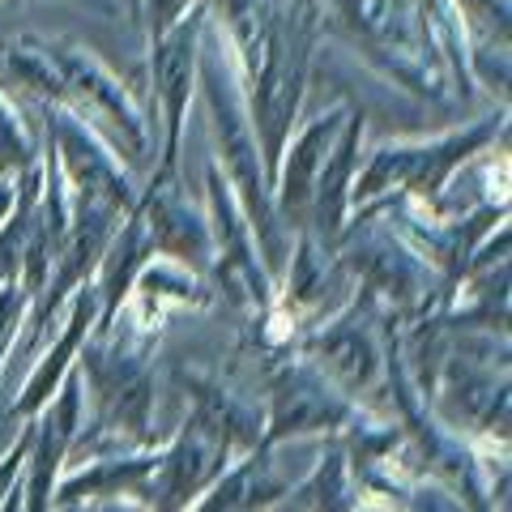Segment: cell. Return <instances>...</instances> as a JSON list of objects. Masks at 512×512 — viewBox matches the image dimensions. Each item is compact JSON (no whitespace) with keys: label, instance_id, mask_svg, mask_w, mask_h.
<instances>
[{"label":"cell","instance_id":"d6986e66","mask_svg":"<svg viewBox=\"0 0 512 512\" xmlns=\"http://www.w3.org/2000/svg\"><path fill=\"white\" fill-rule=\"evenodd\" d=\"M94 325H99V291H94V282H86V286H77V291L69 295L56 333L43 342L39 355L30 359V372H26L22 389H18V397H13V406H9L13 419H30V414H35L47 397L56 393V384L77 363V355H82V346H86Z\"/></svg>","mask_w":512,"mask_h":512},{"label":"cell","instance_id":"5b68a950","mask_svg":"<svg viewBox=\"0 0 512 512\" xmlns=\"http://www.w3.org/2000/svg\"><path fill=\"white\" fill-rule=\"evenodd\" d=\"M333 252L346 265L350 282L372 295L389 316L436 312L453 286L380 210L350 218L333 239Z\"/></svg>","mask_w":512,"mask_h":512},{"label":"cell","instance_id":"4fadbf2b","mask_svg":"<svg viewBox=\"0 0 512 512\" xmlns=\"http://www.w3.org/2000/svg\"><path fill=\"white\" fill-rule=\"evenodd\" d=\"M158 444L146 448H107L64 466L52 491V508H150L146 487L158 466Z\"/></svg>","mask_w":512,"mask_h":512},{"label":"cell","instance_id":"8fae6325","mask_svg":"<svg viewBox=\"0 0 512 512\" xmlns=\"http://www.w3.org/2000/svg\"><path fill=\"white\" fill-rule=\"evenodd\" d=\"M205 0L197 9L184 13L163 39L146 43L150 52V86H154V120L163 133L158 146V167L150 180H175L180 171V150H184V120L192 103H197V56H201V30H205Z\"/></svg>","mask_w":512,"mask_h":512},{"label":"cell","instance_id":"d4e9b609","mask_svg":"<svg viewBox=\"0 0 512 512\" xmlns=\"http://www.w3.org/2000/svg\"><path fill=\"white\" fill-rule=\"evenodd\" d=\"M0 90L9 99H30V103H69L64 94V77L56 69L52 52H47L43 35H22L0 43Z\"/></svg>","mask_w":512,"mask_h":512},{"label":"cell","instance_id":"8992f818","mask_svg":"<svg viewBox=\"0 0 512 512\" xmlns=\"http://www.w3.org/2000/svg\"><path fill=\"white\" fill-rule=\"evenodd\" d=\"M295 350L312 359L350 402L389 414V312L367 291L355 286L329 316L303 325Z\"/></svg>","mask_w":512,"mask_h":512},{"label":"cell","instance_id":"e0dca14e","mask_svg":"<svg viewBox=\"0 0 512 512\" xmlns=\"http://www.w3.org/2000/svg\"><path fill=\"white\" fill-rule=\"evenodd\" d=\"M214 303V286L205 274L197 269H188L184 261H171V256H150L146 265L137 269L133 286H128V295L120 303V312L111 320H124V325H133L137 333H150L158 338L167 325V312L175 308H197L205 312Z\"/></svg>","mask_w":512,"mask_h":512},{"label":"cell","instance_id":"603a6c76","mask_svg":"<svg viewBox=\"0 0 512 512\" xmlns=\"http://www.w3.org/2000/svg\"><path fill=\"white\" fill-rule=\"evenodd\" d=\"M359 504V483L350 470V457L338 436H325L316 444V457L308 461L291 491L282 495L278 508H299V512H355Z\"/></svg>","mask_w":512,"mask_h":512},{"label":"cell","instance_id":"9a60e30c","mask_svg":"<svg viewBox=\"0 0 512 512\" xmlns=\"http://www.w3.org/2000/svg\"><path fill=\"white\" fill-rule=\"evenodd\" d=\"M346 116H350V103H329L325 111H316L312 120L295 124L291 137H286L278 167H274V210L291 231H299L303 222H308L316 175L325 167V154L333 146V137L342 133Z\"/></svg>","mask_w":512,"mask_h":512},{"label":"cell","instance_id":"7a4b0ae2","mask_svg":"<svg viewBox=\"0 0 512 512\" xmlns=\"http://www.w3.org/2000/svg\"><path fill=\"white\" fill-rule=\"evenodd\" d=\"M154 346L158 338L137 333L124 320L94 325L77 355L86 389V419L73 440L77 457L107 453V448H146L154 436Z\"/></svg>","mask_w":512,"mask_h":512},{"label":"cell","instance_id":"30bf717a","mask_svg":"<svg viewBox=\"0 0 512 512\" xmlns=\"http://www.w3.org/2000/svg\"><path fill=\"white\" fill-rule=\"evenodd\" d=\"M43 141L52 150L56 167L64 175L73 197H90V201H103L111 210L128 214L141 197V184L133 180L124 158L111 150V141L94 128L86 116H77L69 103H43Z\"/></svg>","mask_w":512,"mask_h":512},{"label":"cell","instance_id":"83f0119b","mask_svg":"<svg viewBox=\"0 0 512 512\" xmlns=\"http://www.w3.org/2000/svg\"><path fill=\"white\" fill-rule=\"evenodd\" d=\"M30 440H35V419H22V431L5 453H0V508H9L13 491L22 483V470H26V457H30Z\"/></svg>","mask_w":512,"mask_h":512},{"label":"cell","instance_id":"484cf974","mask_svg":"<svg viewBox=\"0 0 512 512\" xmlns=\"http://www.w3.org/2000/svg\"><path fill=\"white\" fill-rule=\"evenodd\" d=\"M43 146L30 133L26 116L18 111V99L0 90V175H22L26 167L39 163Z\"/></svg>","mask_w":512,"mask_h":512},{"label":"cell","instance_id":"9c48e42d","mask_svg":"<svg viewBox=\"0 0 512 512\" xmlns=\"http://www.w3.org/2000/svg\"><path fill=\"white\" fill-rule=\"evenodd\" d=\"M205 218H210V239H214V261L205 269L214 295H222L235 312L252 316L256 308H265L269 299L278 295L274 278L256 252V235L248 227V214L239 205L235 188L227 184V175L218 171V163L210 158L205 163Z\"/></svg>","mask_w":512,"mask_h":512},{"label":"cell","instance_id":"f1b7e54d","mask_svg":"<svg viewBox=\"0 0 512 512\" xmlns=\"http://www.w3.org/2000/svg\"><path fill=\"white\" fill-rule=\"evenodd\" d=\"M201 0H137V18H141V30H146V43L163 39L175 22H184L188 9H197Z\"/></svg>","mask_w":512,"mask_h":512},{"label":"cell","instance_id":"3957f363","mask_svg":"<svg viewBox=\"0 0 512 512\" xmlns=\"http://www.w3.org/2000/svg\"><path fill=\"white\" fill-rule=\"evenodd\" d=\"M320 30L346 39L389 86L423 103H453V69L419 0H320Z\"/></svg>","mask_w":512,"mask_h":512},{"label":"cell","instance_id":"cb8c5ba5","mask_svg":"<svg viewBox=\"0 0 512 512\" xmlns=\"http://www.w3.org/2000/svg\"><path fill=\"white\" fill-rule=\"evenodd\" d=\"M154 256V244H150V231H146V218H141V210L133 205L120 222L116 231H111L107 248L99 256V269H94V291H99V325H107L111 316L120 312V303L128 295V286H133L137 269L146 265Z\"/></svg>","mask_w":512,"mask_h":512},{"label":"cell","instance_id":"2e32d148","mask_svg":"<svg viewBox=\"0 0 512 512\" xmlns=\"http://www.w3.org/2000/svg\"><path fill=\"white\" fill-rule=\"evenodd\" d=\"M137 210L146 218L150 244L158 256L184 261L188 269L205 274L214 261V239H210V218L205 205L192 201L175 180H150L137 197Z\"/></svg>","mask_w":512,"mask_h":512},{"label":"cell","instance_id":"52a82bcc","mask_svg":"<svg viewBox=\"0 0 512 512\" xmlns=\"http://www.w3.org/2000/svg\"><path fill=\"white\" fill-rule=\"evenodd\" d=\"M47 52H52L56 69L64 77V94H69V107L77 116H86L94 128H99V133L111 141V150H116L128 167L146 163L154 111L141 107L133 99V90H128L86 43L47 39Z\"/></svg>","mask_w":512,"mask_h":512},{"label":"cell","instance_id":"277c9868","mask_svg":"<svg viewBox=\"0 0 512 512\" xmlns=\"http://www.w3.org/2000/svg\"><path fill=\"white\" fill-rule=\"evenodd\" d=\"M504 133H508V107H500L495 116H478L461 128H448V133H436V137L380 141V146L363 150L355 184H350V218L380 210V205H389L397 197L431 201L457 175V167H466L478 150H487Z\"/></svg>","mask_w":512,"mask_h":512},{"label":"cell","instance_id":"ba28073f","mask_svg":"<svg viewBox=\"0 0 512 512\" xmlns=\"http://www.w3.org/2000/svg\"><path fill=\"white\" fill-rule=\"evenodd\" d=\"M265 431L261 444H291L342 436L346 423L363 410L299 350H282L265 367Z\"/></svg>","mask_w":512,"mask_h":512},{"label":"cell","instance_id":"f546056e","mask_svg":"<svg viewBox=\"0 0 512 512\" xmlns=\"http://www.w3.org/2000/svg\"><path fill=\"white\" fill-rule=\"evenodd\" d=\"M13 205H18V175H0V222L13 214Z\"/></svg>","mask_w":512,"mask_h":512},{"label":"cell","instance_id":"5bb4252c","mask_svg":"<svg viewBox=\"0 0 512 512\" xmlns=\"http://www.w3.org/2000/svg\"><path fill=\"white\" fill-rule=\"evenodd\" d=\"M231 457H239L235 448L188 410V419L175 427V436H167L163 448H158V466L146 487V504L158 512L192 508V500L231 466Z\"/></svg>","mask_w":512,"mask_h":512},{"label":"cell","instance_id":"4316f807","mask_svg":"<svg viewBox=\"0 0 512 512\" xmlns=\"http://www.w3.org/2000/svg\"><path fill=\"white\" fill-rule=\"evenodd\" d=\"M470 43H500L508 47V13L512 0H453Z\"/></svg>","mask_w":512,"mask_h":512},{"label":"cell","instance_id":"ac0fdd59","mask_svg":"<svg viewBox=\"0 0 512 512\" xmlns=\"http://www.w3.org/2000/svg\"><path fill=\"white\" fill-rule=\"evenodd\" d=\"M350 291H355V282H350L333 244H320L308 227H299L291 235V252H286V265L278 274V299L303 325H312V320L329 316L338 303H346Z\"/></svg>","mask_w":512,"mask_h":512},{"label":"cell","instance_id":"7402d4cb","mask_svg":"<svg viewBox=\"0 0 512 512\" xmlns=\"http://www.w3.org/2000/svg\"><path fill=\"white\" fill-rule=\"evenodd\" d=\"M180 380L188 389V410L210 423L235 453H248V448L261 444L265 406L252 402L239 384L222 380V376H201V372H180Z\"/></svg>","mask_w":512,"mask_h":512},{"label":"cell","instance_id":"7c38bea8","mask_svg":"<svg viewBox=\"0 0 512 512\" xmlns=\"http://www.w3.org/2000/svg\"><path fill=\"white\" fill-rule=\"evenodd\" d=\"M30 419H35V440H30L22 483H18V491H13L9 508L47 512L52 508L56 478L64 474V466H69L73 440H77L82 419H86V389H82V372H77V363L64 372V380L56 384V393L47 397Z\"/></svg>","mask_w":512,"mask_h":512},{"label":"cell","instance_id":"ffe728a7","mask_svg":"<svg viewBox=\"0 0 512 512\" xmlns=\"http://www.w3.org/2000/svg\"><path fill=\"white\" fill-rule=\"evenodd\" d=\"M363 150H367V120H363L359 107H350L342 133L333 137V146L325 154V167H320V175H316L308 222H303L320 244H333V239L342 235V227H346V218H350V184H355Z\"/></svg>","mask_w":512,"mask_h":512},{"label":"cell","instance_id":"6da1fadb","mask_svg":"<svg viewBox=\"0 0 512 512\" xmlns=\"http://www.w3.org/2000/svg\"><path fill=\"white\" fill-rule=\"evenodd\" d=\"M197 99L205 107V128H210V158L235 188V197L248 214V227L256 235V252H261L269 278L278 286L295 231L274 210V184H269V171H265L261 137L252 128V111L244 99V86H239L235 60L227 52V39H222V30L210 13H205L201 56H197Z\"/></svg>","mask_w":512,"mask_h":512},{"label":"cell","instance_id":"44dd1931","mask_svg":"<svg viewBox=\"0 0 512 512\" xmlns=\"http://www.w3.org/2000/svg\"><path fill=\"white\" fill-rule=\"evenodd\" d=\"M299 474H286L278 461V444H256L248 453L231 457L210 487H205L192 512H248V508H278Z\"/></svg>","mask_w":512,"mask_h":512}]
</instances>
